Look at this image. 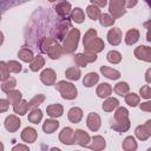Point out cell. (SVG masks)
I'll return each instance as SVG.
<instances>
[{"label": "cell", "instance_id": "277c9868", "mask_svg": "<svg viewBox=\"0 0 151 151\" xmlns=\"http://www.w3.org/2000/svg\"><path fill=\"white\" fill-rule=\"evenodd\" d=\"M134 54L138 59H143L145 61H151V47L139 46L136 48Z\"/></svg>", "mask_w": 151, "mask_h": 151}, {"label": "cell", "instance_id": "7c38bea8", "mask_svg": "<svg viewBox=\"0 0 151 151\" xmlns=\"http://www.w3.org/2000/svg\"><path fill=\"white\" fill-rule=\"evenodd\" d=\"M83 118V111L79 107H72L68 111V119L72 123H78Z\"/></svg>", "mask_w": 151, "mask_h": 151}, {"label": "cell", "instance_id": "74e56055", "mask_svg": "<svg viewBox=\"0 0 151 151\" xmlns=\"http://www.w3.org/2000/svg\"><path fill=\"white\" fill-rule=\"evenodd\" d=\"M136 134H137V137H138L139 139H142V140H145V139L149 137V134L146 133V131H145V129H144V125H143V126H138V127L136 129Z\"/></svg>", "mask_w": 151, "mask_h": 151}, {"label": "cell", "instance_id": "484cf974", "mask_svg": "<svg viewBox=\"0 0 151 151\" xmlns=\"http://www.w3.org/2000/svg\"><path fill=\"white\" fill-rule=\"evenodd\" d=\"M66 77L71 80H78L80 78V71L77 67H71L66 71Z\"/></svg>", "mask_w": 151, "mask_h": 151}, {"label": "cell", "instance_id": "7dc6e473", "mask_svg": "<svg viewBox=\"0 0 151 151\" xmlns=\"http://www.w3.org/2000/svg\"><path fill=\"white\" fill-rule=\"evenodd\" d=\"M146 24L151 25V21H149V22H146ZM147 40H149V41H151V26H150V28H149V33H147Z\"/></svg>", "mask_w": 151, "mask_h": 151}, {"label": "cell", "instance_id": "30bf717a", "mask_svg": "<svg viewBox=\"0 0 151 151\" xmlns=\"http://www.w3.org/2000/svg\"><path fill=\"white\" fill-rule=\"evenodd\" d=\"M21 138L26 143H33L37 138V131L32 127H26L21 133Z\"/></svg>", "mask_w": 151, "mask_h": 151}, {"label": "cell", "instance_id": "4fadbf2b", "mask_svg": "<svg viewBox=\"0 0 151 151\" xmlns=\"http://www.w3.org/2000/svg\"><path fill=\"white\" fill-rule=\"evenodd\" d=\"M111 92H112V87H111L109 84H106V83L100 84L99 87L97 88V94H98V97H100V98L109 97V96L111 94Z\"/></svg>", "mask_w": 151, "mask_h": 151}, {"label": "cell", "instance_id": "44dd1931", "mask_svg": "<svg viewBox=\"0 0 151 151\" xmlns=\"http://www.w3.org/2000/svg\"><path fill=\"white\" fill-rule=\"evenodd\" d=\"M18 54H19V58H20L21 60L27 61V63H28V61L31 63V61L34 59V58H33V53H32L28 48H26V47L21 48V50H20V52H19Z\"/></svg>", "mask_w": 151, "mask_h": 151}, {"label": "cell", "instance_id": "f907efd6", "mask_svg": "<svg viewBox=\"0 0 151 151\" xmlns=\"http://www.w3.org/2000/svg\"><path fill=\"white\" fill-rule=\"evenodd\" d=\"M50 1H54V0H50Z\"/></svg>", "mask_w": 151, "mask_h": 151}, {"label": "cell", "instance_id": "9c48e42d", "mask_svg": "<svg viewBox=\"0 0 151 151\" xmlns=\"http://www.w3.org/2000/svg\"><path fill=\"white\" fill-rule=\"evenodd\" d=\"M88 142H90V137L83 130H77L74 132V143H78L79 145L85 146V145H87Z\"/></svg>", "mask_w": 151, "mask_h": 151}, {"label": "cell", "instance_id": "8fae6325", "mask_svg": "<svg viewBox=\"0 0 151 151\" xmlns=\"http://www.w3.org/2000/svg\"><path fill=\"white\" fill-rule=\"evenodd\" d=\"M5 126H6V129L8 131H12L13 132V131H15L20 126V120L15 116H9L5 120Z\"/></svg>", "mask_w": 151, "mask_h": 151}, {"label": "cell", "instance_id": "e575fe53", "mask_svg": "<svg viewBox=\"0 0 151 151\" xmlns=\"http://www.w3.org/2000/svg\"><path fill=\"white\" fill-rule=\"evenodd\" d=\"M113 22H114V19L111 18L109 14H103V15H100V24H101L103 26H110V25H112Z\"/></svg>", "mask_w": 151, "mask_h": 151}, {"label": "cell", "instance_id": "ab89813d", "mask_svg": "<svg viewBox=\"0 0 151 151\" xmlns=\"http://www.w3.org/2000/svg\"><path fill=\"white\" fill-rule=\"evenodd\" d=\"M140 96H142L143 98H145V99L151 98V88H150L147 85L143 86V87L140 88Z\"/></svg>", "mask_w": 151, "mask_h": 151}, {"label": "cell", "instance_id": "8992f818", "mask_svg": "<svg viewBox=\"0 0 151 151\" xmlns=\"http://www.w3.org/2000/svg\"><path fill=\"white\" fill-rule=\"evenodd\" d=\"M107 40L111 45H118L122 40V33L119 28H112L107 33Z\"/></svg>", "mask_w": 151, "mask_h": 151}, {"label": "cell", "instance_id": "5b68a950", "mask_svg": "<svg viewBox=\"0 0 151 151\" xmlns=\"http://www.w3.org/2000/svg\"><path fill=\"white\" fill-rule=\"evenodd\" d=\"M59 138L64 144H73L74 143V131L70 127H65L61 131Z\"/></svg>", "mask_w": 151, "mask_h": 151}, {"label": "cell", "instance_id": "cb8c5ba5", "mask_svg": "<svg viewBox=\"0 0 151 151\" xmlns=\"http://www.w3.org/2000/svg\"><path fill=\"white\" fill-rule=\"evenodd\" d=\"M41 118H42V113H41V111H40L39 109H34V110L29 113V116H28V119H29L32 123H34V124H38V123L41 120Z\"/></svg>", "mask_w": 151, "mask_h": 151}, {"label": "cell", "instance_id": "7a4b0ae2", "mask_svg": "<svg viewBox=\"0 0 151 151\" xmlns=\"http://www.w3.org/2000/svg\"><path fill=\"white\" fill-rule=\"evenodd\" d=\"M78 39H79V31L73 28L65 40V45H64L65 52L70 53V52L74 51V48H77V46H78Z\"/></svg>", "mask_w": 151, "mask_h": 151}, {"label": "cell", "instance_id": "4dcf8cb0", "mask_svg": "<svg viewBox=\"0 0 151 151\" xmlns=\"http://www.w3.org/2000/svg\"><path fill=\"white\" fill-rule=\"evenodd\" d=\"M107 60H109L110 63L117 64V63H119V61L122 60V55H120V53L117 52V51H110V52L107 53Z\"/></svg>", "mask_w": 151, "mask_h": 151}, {"label": "cell", "instance_id": "7402d4cb", "mask_svg": "<svg viewBox=\"0 0 151 151\" xmlns=\"http://www.w3.org/2000/svg\"><path fill=\"white\" fill-rule=\"evenodd\" d=\"M118 104H119V101H118L116 98H109V99L103 104V109H104L105 111L110 112V111H112L114 107H117Z\"/></svg>", "mask_w": 151, "mask_h": 151}, {"label": "cell", "instance_id": "5bb4252c", "mask_svg": "<svg viewBox=\"0 0 151 151\" xmlns=\"http://www.w3.org/2000/svg\"><path fill=\"white\" fill-rule=\"evenodd\" d=\"M55 11H57V13H58L59 15H61V17H67V15L70 14V11H71V5H70L68 2H66V1L60 2V4L55 7Z\"/></svg>", "mask_w": 151, "mask_h": 151}, {"label": "cell", "instance_id": "b9f144b4", "mask_svg": "<svg viewBox=\"0 0 151 151\" xmlns=\"http://www.w3.org/2000/svg\"><path fill=\"white\" fill-rule=\"evenodd\" d=\"M140 109L144 111H151V101H146L140 105Z\"/></svg>", "mask_w": 151, "mask_h": 151}, {"label": "cell", "instance_id": "4316f807", "mask_svg": "<svg viewBox=\"0 0 151 151\" xmlns=\"http://www.w3.org/2000/svg\"><path fill=\"white\" fill-rule=\"evenodd\" d=\"M90 149H103L105 147V140L103 137L100 136H96L93 138V144L92 145H88Z\"/></svg>", "mask_w": 151, "mask_h": 151}, {"label": "cell", "instance_id": "f6af8a7d", "mask_svg": "<svg viewBox=\"0 0 151 151\" xmlns=\"http://www.w3.org/2000/svg\"><path fill=\"white\" fill-rule=\"evenodd\" d=\"M0 103H1V105H2V107H1V111L4 112V111L7 109V100H5V99H1V100H0Z\"/></svg>", "mask_w": 151, "mask_h": 151}, {"label": "cell", "instance_id": "ac0fdd59", "mask_svg": "<svg viewBox=\"0 0 151 151\" xmlns=\"http://www.w3.org/2000/svg\"><path fill=\"white\" fill-rule=\"evenodd\" d=\"M139 38V32L137 29H130L127 33H126V38H125V41L127 45H132L134 44Z\"/></svg>", "mask_w": 151, "mask_h": 151}, {"label": "cell", "instance_id": "3957f363", "mask_svg": "<svg viewBox=\"0 0 151 151\" xmlns=\"http://www.w3.org/2000/svg\"><path fill=\"white\" fill-rule=\"evenodd\" d=\"M125 0H111L110 2V12L113 14L114 18L122 15L125 13V9L123 7Z\"/></svg>", "mask_w": 151, "mask_h": 151}, {"label": "cell", "instance_id": "9a60e30c", "mask_svg": "<svg viewBox=\"0 0 151 151\" xmlns=\"http://www.w3.org/2000/svg\"><path fill=\"white\" fill-rule=\"evenodd\" d=\"M100 72H101L105 77H107V78H110V79H118V78L120 77V73H119L118 71H116V70H113V68H110V67H106V66H101V67H100Z\"/></svg>", "mask_w": 151, "mask_h": 151}, {"label": "cell", "instance_id": "603a6c76", "mask_svg": "<svg viewBox=\"0 0 151 151\" xmlns=\"http://www.w3.org/2000/svg\"><path fill=\"white\" fill-rule=\"evenodd\" d=\"M127 110L126 109H124V107H119L118 110H117V112H116V114H114V118H116V120L117 122H127L129 119H127Z\"/></svg>", "mask_w": 151, "mask_h": 151}, {"label": "cell", "instance_id": "6da1fadb", "mask_svg": "<svg viewBox=\"0 0 151 151\" xmlns=\"http://www.w3.org/2000/svg\"><path fill=\"white\" fill-rule=\"evenodd\" d=\"M57 88L59 90L63 98H65V99H73L77 97V88L71 83L59 81L57 84Z\"/></svg>", "mask_w": 151, "mask_h": 151}, {"label": "cell", "instance_id": "f546056e", "mask_svg": "<svg viewBox=\"0 0 151 151\" xmlns=\"http://www.w3.org/2000/svg\"><path fill=\"white\" fill-rule=\"evenodd\" d=\"M119 96H125V93L129 92V85L126 83H118L113 88Z\"/></svg>", "mask_w": 151, "mask_h": 151}, {"label": "cell", "instance_id": "8d00e7d4", "mask_svg": "<svg viewBox=\"0 0 151 151\" xmlns=\"http://www.w3.org/2000/svg\"><path fill=\"white\" fill-rule=\"evenodd\" d=\"M7 66H8L9 72H15V73H18V72H20V70H21V65H20L19 63H17V61H8V63H7Z\"/></svg>", "mask_w": 151, "mask_h": 151}, {"label": "cell", "instance_id": "f1b7e54d", "mask_svg": "<svg viewBox=\"0 0 151 151\" xmlns=\"http://www.w3.org/2000/svg\"><path fill=\"white\" fill-rule=\"evenodd\" d=\"M7 97H8V101H11L13 105L17 104L18 101H20L21 99V93L19 91H9L7 92Z\"/></svg>", "mask_w": 151, "mask_h": 151}, {"label": "cell", "instance_id": "d4e9b609", "mask_svg": "<svg viewBox=\"0 0 151 151\" xmlns=\"http://www.w3.org/2000/svg\"><path fill=\"white\" fill-rule=\"evenodd\" d=\"M42 66H44V59H42V57H40V55L35 57V58L31 61V70H32V71H38V70H40Z\"/></svg>", "mask_w": 151, "mask_h": 151}, {"label": "cell", "instance_id": "836d02e7", "mask_svg": "<svg viewBox=\"0 0 151 151\" xmlns=\"http://www.w3.org/2000/svg\"><path fill=\"white\" fill-rule=\"evenodd\" d=\"M125 100L130 106H136L138 104V101H139V97L137 94H134V93H130V94L125 96Z\"/></svg>", "mask_w": 151, "mask_h": 151}, {"label": "cell", "instance_id": "d590c367", "mask_svg": "<svg viewBox=\"0 0 151 151\" xmlns=\"http://www.w3.org/2000/svg\"><path fill=\"white\" fill-rule=\"evenodd\" d=\"M14 86H15V79L9 78L7 83H4V84H2L1 88H2V91H5V92H9Z\"/></svg>", "mask_w": 151, "mask_h": 151}, {"label": "cell", "instance_id": "681fc988", "mask_svg": "<svg viewBox=\"0 0 151 151\" xmlns=\"http://www.w3.org/2000/svg\"><path fill=\"white\" fill-rule=\"evenodd\" d=\"M18 149H25V150H27V146H21V145H18V146H14V147H13V150H18Z\"/></svg>", "mask_w": 151, "mask_h": 151}, {"label": "cell", "instance_id": "7bdbcfd3", "mask_svg": "<svg viewBox=\"0 0 151 151\" xmlns=\"http://www.w3.org/2000/svg\"><path fill=\"white\" fill-rule=\"evenodd\" d=\"M144 129H145V131H146V133H147L149 136H151V119L146 122V124L144 125Z\"/></svg>", "mask_w": 151, "mask_h": 151}, {"label": "cell", "instance_id": "d6986e66", "mask_svg": "<svg viewBox=\"0 0 151 151\" xmlns=\"http://www.w3.org/2000/svg\"><path fill=\"white\" fill-rule=\"evenodd\" d=\"M98 79H99V77H98L97 73H88L84 78V85L86 87H91V86H93L98 81Z\"/></svg>", "mask_w": 151, "mask_h": 151}, {"label": "cell", "instance_id": "e0dca14e", "mask_svg": "<svg viewBox=\"0 0 151 151\" xmlns=\"http://www.w3.org/2000/svg\"><path fill=\"white\" fill-rule=\"evenodd\" d=\"M47 113L51 117H60L63 114V106L59 104L50 105V106H47Z\"/></svg>", "mask_w": 151, "mask_h": 151}, {"label": "cell", "instance_id": "2e32d148", "mask_svg": "<svg viewBox=\"0 0 151 151\" xmlns=\"http://www.w3.org/2000/svg\"><path fill=\"white\" fill-rule=\"evenodd\" d=\"M58 126H59V123H58L57 120L47 119V120L44 123L42 129H44V131H45L46 133H52V132H54V131L58 129Z\"/></svg>", "mask_w": 151, "mask_h": 151}, {"label": "cell", "instance_id": "d6a6232c", "mask_svg": "<svg viewBox=\"0 0 151 151\" xmlns=\"http://www.w3.org/2000/svg\"><path fill=\"white\" fill-rule=\"evenodd\" d=\"M84 18H85V14H84V12H83L80 8H76V9L73 11V13H72V19H73L76 22H78V24L83 22V21H84Z\"/></svg>", "mask_w": 151, "mask_h": 151}, {"label": "cell", "instance_id": "52a82bcc", "mask_svg": "<svg viewBox=\"0 0 151 151\" xmlns=\"http://www.w3.org/2000/svg\"><path fill=\"white\" fill-rule=\"evenodd\" d=\"M40 79H41V81H42L44 84L51 85V84H53L54 80H55V73H54L53 70L46 68V70L42 71V73H41V76H40Z\"/></svg>", "mask_w": 151, "mask_h": 151}, {"label": "cell", "instance_id": "1f68e13d", "mask_svg": "<svg viewBox=\"0 0 151 151\" xmlns=\"http://www.w3.org/2000/svg\"><path fill=\"white\" fill-rule=\"evenodd\" d=\"M123 147L125 150H136L137 149V144L134 142V138L133 137H127L123 143Z\"/></svg>", "mask_w": 151, "mask_h": 151}, {"label": "cell", "instance_id": "60d3db41", "mask_svg": "<svg viewBox=\"0 0 151 151\" xmlns=\"http://www.w3.org/2000/svg\"><path fill=\"white\" fill-rule=\"evenodd\" d=\"M42 100H44V96H37V97H34V98L28 103V106H29V107L37 106V105H39V103L42 101Z\"/></svg>", "mask_w": 151, "mask_h": 151}, {"label": "cell", "instance_id": "ffe728a7", "mask_svg": "<svg viewBox=\"0 0 151 151\" xmlns=\"http://www.w3.org/2000/svg\"><path fill=\"white\" fill-rule=\"evenodd\" d=\"M28 107H29V106H28V104H27L25 100H21L20 103L18 101L17 104H14V105H13L14 112H15V113H18V114H25Z\"/></svg>", "mask_w": 151, "mask_h": 151}, {"label": "cell", "instance_id": "bcb514c9", "mask_svg": "<svg viewBox=\"0 0 151 151\" xmlns=\"http://www.w3.org/2000/svg\"><path fill=\"white\" fill-rule=\"evenodd\" d=\"M146 81L151 83V68L147 70V72H146Z\"/></svg>", "mask_w": 151, "mask_h": 151}, {"label": "cell", "instance_id": "f35d334b", "mask_svg": "<svg viewBox=\"0 0 151 151\" xmlns=\"http://www.w3.org/2000/svg\"><path fill=\"white\" fill-rule=\"evenodd\" d=\"M0 65H1V71H2V73H1V80L5 81V79H7L8 76H9V70H8V66H6V64L4 61H1Z\"/></svg>", "mask_w": 151, "mask_h": 151}, {"label": "cell", "instance_id": "ee69618b", "mask_svg": "<svg viewBox=\"0 0 151 151\" xmlns=\"http://www.w3.org/2000/svg\"><path fill=\"white\" fill-rule=\"evenodd\" d=\"M91 2L94 5H98L100 7H104L106 5V0H91Z\"/></svg>", "mask_w": 151, "mask_h": 151}, {"label": "cell", "instance_id": "c3c4849f", "mask_svg": "<svg viewBox=\"0 0 151 151\" xmlns=\"http://www.w3.org/2000/svg\"><path fill=\"white\" fill-rule=\"evenodd\" d=\"M136 4H137V0H130L129 4H127V7H132V6H134Z\"/></svg>", "mask_w": 151, "mask_h": 151}, {"label": "cell", "instance_id": "83f0119b", "mask_svg": "<svg viewBox=\"0 0 151 151\" xmlns=\"http://www.w3.org/2000/svg\"><path fill=\"white\" fill-rule=\"evenodd\" d=\"M86 12H87V15H88L92 20H97V19H98V17L100 15V11H99L94 5L88 6V7H87V9H86Z\"/></svg>", "mask_w": 151, "mask_h": 151}, {"label": "cell", "instance_id": "ba28073f", "mask_svg": "<svg viewBox=\"0 0 151 151\" xmlns=\"http://www.w3.org/2000/svg\"><path fill=\"white\" fill-rule=\"evenodd\" d=\"M87 126L92 131H97L100 127V118L97 113H90L87 117Z\"/></svg>", "mask_w": 151, "mask_h": 151}]
</instances>
